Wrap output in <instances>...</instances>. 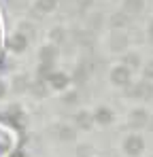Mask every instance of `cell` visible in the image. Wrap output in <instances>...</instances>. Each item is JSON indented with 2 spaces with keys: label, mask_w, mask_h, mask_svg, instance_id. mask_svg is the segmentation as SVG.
<instances>
[{
  "label": "cell",
  "mask_w": 153,
  "mask_h": 157,
  "mask_svg": "<svg viewBox=\"0 0 153 157\" xmlns=\"http://www.w3.org/2000/svg\"><path fill=\"white\" fill-rule=\"evenodd\" d=\"M0 51H2V28H0Z\"/></svg>",
  "instance_id": "6da1fadb"
}]
</instances>
